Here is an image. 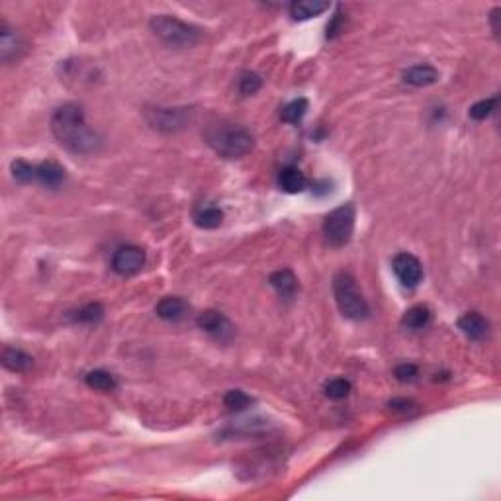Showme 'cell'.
I'll use <instances>...</instances> for the list:
<instances>
[{
  "label": "cell",
  "instance_id": "83f0119b",
  "mask_svg": "<svg viewBox=\"0 0 501 501\" xmlns=\"http://www.w3.org/2000/svg\"><path fill=\"white\" fill-rule=\"evenodd\" d=\"M262 85V78L257 75V73H245L241 78H239V92L245 96L255 95L257 90Z\"/></svg>",
  "mask_w": 501,
  "mask_h": 501
},
{
  "label": "cell",
  "instance_id": "8992f818",
  "mask_svg": "<svg viewBox=\"0 0 501 501\" xmlns=\"http://www.w3.org/2000/svg\"><path fill=\"white\" fill-rule=\"evenodd\" d=\"M194 118L192 108H164V106H155L145 110V120L155 131L161 133H176L184 130Z\"/></svg>",
  "mask_w": 501,
  "mask_h": 501
},
{
  "label": "cell",
  "instance_id": "52a82bcc",
  "mask_svg": "<svg viewBox=\"0 0 501 501\" xmlns=\"http://www.w3.org/2000/svg\"><path fill=\"white\" fill-rule=\"evenodd\" d=\"M145 265V250L138 245H121L112 257V270L120 277L138 274Z\"/></svg>",
  "mask_w": 501,
  "mask_h": 501
},
{
  "label": "cell",
  "instance_id": "9a60e30c",
  "mask_svg": "<svg viewBox=\"0 0 501 501\" xmlns=\"http://www.w3.org/2000/svg\"><path fill=\"white\" fill-rule=\"evenodd\" d=\"M268 282H270L272 288H274L282 298H286V300L294 298V294L298 292V278H296V274L290 268H282V270L272 272L270 278H268Z\"/></svg>",
  "mask_w": 501,
  "mask_h": 501
},
{
  "label": "cell",
  "instance_id": "4fadbf2b",
  "mask_svg": "<svg viewBox=\"0 0 501 501\" xmlns=\"http://www.w3.org/2000/svg\"><path fill=\"white\" fill-rule=\"evenodd\" d=\"M404 83L411 85V87H429L435 85L439 80V71L431 67V65H414L409 69L404 71Z\"/></svg>",
  "mask_w": 501,
  "mask_h": 501
},
{
  "label": "cell",
  "instance_id": "9c48e42d",
  "mask_svg": "<svg viewBox=\"0 0 501 501\" xmlns=\"http://www.w3.org/2000/svg\"><path fill=\"white\" fill-rule=\"evenodd\" d=\"M22 53H24L22 40L18 37L16 32L6 22H2L0 24V57H2V63L10 65L12 61L20 59Z\"/></svg>",
  "mask_w": 501,
  "mask_h": 501
},
{
  "label": "cell",
  "instance_id": "ffe728a7",
  "mask_svg": "<svg viewBox=\"0 0 501 501\" xmlns=\"http://www.w3.org/2000/svg\"><path fill=\"white\" fill-rule=\"evenodd\" d=\"M429 321H431V310L427 306H414L402 318V323L407 329H423L429 325Z\"/></svg>",
  "mask_w": 501,
  "mask_h": 501
},
{
  "label": "cell",
  "instance_id": "277c9868",
  "mask_svg": "<svg viewBox=\"0 0 501 501\" xmlns=\"http://www.w3.org/2000/svg\"><path fill=\"white\" fill-rule=\"evenodd\" d=\"M333 294H335L339 311L346 320L361 321L368 318L370 308L364 300V296L361 294L356 280L349 272H339L337 277L333 278Z\"/></svg>",
  "mask_w": 501,
  "mask_h": 501
},
{
  "label": "cell",
  "instance_id": "8fae6325",
  "mask_svg": "<svg viewBox=\"0 0 501 501\" xmlns=\"http://www.w3.org/2000/svg\"><path fill=\"white\" fill-rule=\"evenodd\" d=\"M196 323H198V327L202 329V331H206V333L214 335V337H225V335L231 331V325H229L227 318H225L222 311L216 310L202 311L198 315V320H196Z\"/></svg>",
  "mask_w": 501,
  "mask_h": 501
},
{
  "label": "cell",
  "instance_id": "7c38bea8",
  "mask_svg": "<svg viewBox=\"0 0 501 501\" xmlns=\"http://www.w3.org/2000/svg\"><path fill=\"white\" fill-rule=\"evenodd\" d=\"M188 303L179 296H167L155 306V313L164 321H181L188 313Z\"/></svg>",
  "mask_w": 501,
  "mask_h": 501
},
{
  "label": "cell",
  "instance_id": "603a6c76",
  "mask_svg": "<svg viewBox=\"0 0 501 501\" xmlns=\"http://www.w3.org/2000/svg\"><path fill=\"white\" fill-rule=\"evenodd\" d=\"M85 382H87V386L100 390V392H112V390H116V386H118V384H116V378H114L110 372L106 370L88 372L87 376H85Z\"/></svg>",
  "mask_w": 501,
  "mask_h": 501
},
{
  "label": "cell",
  "instance_id": "1f68e13d",
  "mask_svg": "<svg viewBox=\"0 0 501 501\" xmlns=\"http://www.w3.org/2000/svg\"><path fill=\"white\" fill-rule=\"evenodd\" d=\"M500 14H501V8H493L492 14H490V22H492V30H493V34H495V35L500 34V26H497V20H500Z\"/></svg>",
  "mask_w": 501,
  "mask_h": 501
},
{
  "label": "cell",
  "instance_id": "7402d4cb",
  "mask_svg": "<svg viewBox=\"0 0 501 501\" xmlns=\"http://www.w3.org/2000/svg\"><path fill=\"white\" fill-rule=\"evenodd\" d=\"M308 108H310V104H308L306 98H296V100L288 102L284 108H282L280 120L286 121V123H298V121H302L303 116L308 114Z\"/></svg>",
  "mask_w": 501,
  "mask_h": 501
},
{
  "label": "cell",
  "instance_id": "5bb4252c",
  "mask_svg": "<svg viewBox=\"0 0 501 501\" xmlns=\"http://www.w3.org/2000/svg\"><path fill=\"white\" fill-rule=\"evenodd\" d=\"M278 186L288 194H300L308 188V179L298 167H284L278 174Z\"/></svg>",
  "mask_w": 501,
  "mask_h": 501
},
{
  "label": "cell",
  "instance_id": "30bf717a",
  "mask_svg": "<svg viewBox=\"0 0 501 501\" xmlns=\"http://www.w3.org/2000/svg\"><path fill=\"white\" fill-rule=\"evenodd\" d=\"M458 329L472 341H484L490 333V321L478 311H468L458 320Z\"/></svg>",
  "mask_w": 501,
  "mask_h": 501
},
{
  "label": "cell",
  "instance_id": "2e32d148",
  "mask_svg": "<svg viewBox=\"0 0 501 501\" xmlns=\"http://www.w3.org/2000/svg\"><path fill=\"white\" fill-rule=\"evenodd\" d=\"M37 182L47 188H59L65 182V169L55 161H45L37 164Z\"/></svg>",
  "mask_w": 501,
  "mask_h": 501
},
{
  "label": "cell",
  "instance_id": "f1b7e54d",
  "mask_svg": "<svg viewBox=\"0 0 501 501\" xmlns=\"http://www.w3.org/2000/svg\"><path fill=\"white\" fill-rule=\"evenodd\" d=\"M394 374H396V378H398L399 382H414L415 376H417V366L409 363L399 364Z\"/></svg>",
  "mask_w": 501,
  "mask_h": 501
},
{
  "label": "cell",
  "instance_id": "ac0fdd59",
  "mask_svg": "<svg viewBox=\"0 0 501 501\" xmlns=\"http://www.w3.org/2000/svg\"><path fill=\"white\" fill-rule=\"evenodd\" d=\"M192 217L200 229H216L224 222V212L217 206H200L194 210Z\"/></svg>",
  "mask_w": 501,
  "mask_h": 501
},
{
  "label": "cell",
  "instance_id": "e0dca14e",
  "mask_svg": "<svg viewBox=\"0 0 501 501\" xmlns=\"http://www.w3.org/2000/svg\"><path fill=\"white\" fill-rule=\"evenodd\" d=\"M2 364L10 372H28L34 366V358L24 351H20V349L6 346L2 351Z\"/></svg>",
  "mask_w": 501,
  "mask_h": 501
},
{
  "label": "cell",
  "instance_id": "6da1fadb",
  "mask_svg": "<svg viewBox=\"0 0 501 501\" xmlns=\"http://www.w3.org/2000/svg\"><path fill=\"white\" fill-rule=\"evenodd\" d=\"M52 131L63 147L75 155H92L102 147V138L85 121L78 104H63L52 118Z\"/></svg>",
  "mask_w": 501,
  "mask_h": 501
},
{
  "label": "cell",
  "instance_id": "484cf974",
  "mask_svg": "<svg viewBox=\"0 0 501 501\" xmlns=\"http://www.w3.org/2000/svg\"><path fill=\"white\" fill-rule=\"evenodd\" d=\"M224 404L225 407H229V409H234V411H243V409H247V407L253 404V398L247 396L243 390H229V392L225 394Z\"/></svg>",
  "mask_w": 501,
  "mask_h": 501
},
{
  "label": "cell",
  "instance_id": "3957f363",
  "mask_svg": "<svg viewBox=\"0 0 501 501\" xmlns=\"http://www.w3.org/2000/svg\"><path fill=\"white\" fill-rule=\"evenodd\" d=\"M151 32L163 42V44L171 45V47H192L200 42V30L192 24H186L179 18L169 16V14H159V16L151 18L149 22Z\"/></svg>",
  "mask_w": 501,
  "mask_h": 501
},
{
  "label": "cell",
  "instance_id": "4316f807",
  "mask_svg": "<svg viewBox=\"0 0 501 501\" xmlns=\"http://www.w3.org/2000/svg\"><path fill=\"white\" fill-rule=\"evenodd\" d=\"M351 392V382L346 378H333L325 384V396L329 399H343Z\"/></svg>",
  "mask_w": 501,
  "mask_h": 501
},
{
  "label": "cell",
  "instance_id": "7a4b0ae2",
  "mask_svg": "<svg viewBox=\"0 0 501 501\" xmlns=\"http://www.w3.org/2000/svg\"><path fill=\"white\" fill-rule=\"evenodd\" d=\"M204 139L207 145L224 159H239L250 153L255 147V139L250 135V131L231 121H216L207 126L204 131Z\"/></svg>",
  "mask_w": 501,
  "mask_h": 501
},
{
  "label": "cell",
  "instance_id": "d4e9b609",
  "mask_svg": "<svg viewBox=\"0 0 501 501\" xmlns=\"http://www.w3.org/2000/svg\"><path fill=\"white\" fill-rule=\"evenodd\" d=\"M497 96H492V98H485V100H480V102H476L474 106H470V110H468V116L472 118V120L476 121H482L485 120V118H490L493 114V110L497 108Z\"/></svg>",
  "mask_w": 501,
  "mask_h": 501
},
{
  "label": "cell",
  "instance_id": "cb8c5ba5",
  "mask_svg": "<svg viewBox=\"0 0 501 501\" xmlns=\"http://www.w3.org/2000/svg\"><path fill=\"white\" fill-rule=\"evenodd\" d=\"M12 176L22 184L37 182V164H30L28 161L18 159L12 163Z\"/></svg>",
  "mask_w": 501,
  "mask_h": 501
},
{
  "label": "cell",
  "instance_id": "44dd1931",
  "mask_svg": "<svg viewBox=\"0 0 501 501\" xmlns=\"http://www.w3.org/2000/svg\"><path fill=\"white\" fill-rule=\"evenodd\" d=\"M104 315V308L102 303H87L83 308H78L77 311H71L69 318L75 323H96V321L102 320Z\"/></svg>",
  "mask_w": 501,
  "mask_h": 501
},
{
  "label": "cell",
  "instance_id": "5b68a950",
  "mask_svg": "<svg viewBox=\"0 0 501 501\" xmlns=\"http://www.w3.org/2000/svg\"><path fill=\"white\" fill-rule=\"evenodd\" d=\"M354 229V206L343 204L329 212L323 219V235L331 247H343L351 241Z\"/></svg>",
  "mask_w": 501,
  "mask_h": 501
},
{
  "label": "cell",
  "instance_id": "ba28073f",
  "mask_svg": "<svg viewBox=\"0 0 501 501\" xmlns=\"http://www.w3.org/2000/svg\"><path fill=\"white\" fill-rule=\"evenodd\" d=\"M392 268H394V274L398 277L402 286H406V288H415L423 278V267L411 253H398L392 260Z\"/></svg>",
  "mask_w": 501,
  "mask_h": 501
},
{
  "label": "cell",
  "instance_id": "f546056e",
  "mask_svg": "<svg viewBox=\"0 0 501 501\" xmlns=\"http://www.w3.org/2000/svg\"><path fill=\"white\" fill-rule=\"evenodd\" d=\"M341 22H343V14H341V10H337V14L333 16V20H331V24H327V37L329 40H333L335 35L339 34V30H341Z\"/></svg>",
  "mask_w": 501,
  "mask_h": 501
},
{
  "label": "cell",
  "instance_id": "4dcf8cb0",
  "mask_svg": "<svg viewBox=\"0 0 501 501\" xmlns=\"http://www.w3.org/2000/svg\"><path fill=\"white\" fill-rule=\"evenodd\" d=\"M390 407L394 411H409V409H414V402L411 399H392Z\"/></svg>",
  "mask_w": 501,
  "mask_h": 501
},
{
  "label": "cell",
  "instance_id": "d6986e66",
  "mask_svg": "<svg viewBox=\"0 0 501 501\" xmlns=\"http://www.w3.org/2000/svg\"><path fill=\"white\" fill-rule=\"evenodd\" d=\"M329 10V2L321 0H300L290 6V14L294 20H310V18L320 16L321 12Z\"/></svg>",
  "mask_w": 501,
  "mask_h": 501
}]
</instances>
